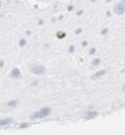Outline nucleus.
I'll return each mask as SVG.
<instances>
[{
    "label": "nucleus",
    "mask_w": 125,
    "mask_h": 135,
    "mask_svg": "<svg viewBox=\"0 0 125 135\" xmlns=\"http://www.w3.org/2000/svg\"><path fill=\"white\" fill-rule=\"evenodd\" d=\"M64 37H65L64 32H58V38H64Z\"/></svg>",
    "instance_id": "obj_9"
},
{
    "label": "nucleus",
    "mask_w": 125,
    "mask_h": 135,
    "mask_svg": "<svg viewBox=\"0 0 125 135\" xmlns=\"http://www.w3.org/2000/svg\"><path fill=\"white\" fill-rule=\"evenodd\" d=\"M51 114V110L46 107V108H42V110H40L39 112H35L33 115H32V119H42V117H46Z\"/></svg>",
    "instance_id": "obj_1"
},
{
    "label": "nucleus",
    "mask_w": 125,
    "mask_h": 135,
    "mask_svg": "<svg viewBox=\"0 0 125 135\" xmlns=\"http://www.w3.org/2000/svg\"><path fill=\"white\" fill-rule=\"evenodd\" d=\"M97 115H98L97 112H95V111H91V112H87L86 115H84V117H86V119H93V117H96Z\"/></svg>",
    "instance_id": "obj_4"
},
{
    "label": "nucleus",
    "mask_w": 125,
    "mask_h": 135,
    "mask_svg": "<svg viewBox=\"0 0 125 135\" xmlns=\"http://www.w3.org/2000/svg\"><path fill=\"white\" fill-rule=\"evenodd\" d=\"M106 71L105 70H100V71H97L96 74H95V75H93V78H98V77H101V75H104V74H105Z\"/></svg>",
    "instance_id": "obj_7"
},
{
    "label": "nucleus",
    "mask_w": 125,
    "mask_h": 135,
    "mask_svg": "<svg viewBox=\"0 0 125 135\" xmlns=\"http://www.w3.org/2000/svg\"><path fill=\"white\" fill-rule=\"evenodd\" d=\"M3 65H4V63H3V60H0V68H3Z\"/></svg>",
    "instance_id": "obj_12"
},
{
    "label": "nucleus",
    "mask_w": 125,
    "mask_h": 135,
    "mask_svg": "<svg viewBox=\"0 0 125 135\" xmlns=\"http://www.w3.org/2000/svg\"><path fill=\"white\" fill-rule=\"evenodd\" d=\"M124 10H125V8H124L123 4H117V5L115 7V13L116 14H123Z\"/></svg>",
    "instance_id": "obj_3"
},
{
    "label": "nucleus",
    "mask_w": 125,
    "mask_h": 135,
    "mask_svg": "<svg viewBox=\"0 0 125 135\" xmlns=\"http://www.w3.org/2000/svg\"><path fill=\"white\" fill-rule=\"evenodd\" d=\"M12 77L13 78H19L20 77V73H19V70H18L17 68H14V69L12 70Z\"/></svg>",
    "instance_id": "obj_5"
},
{
    "label": "nucleus",
    "mask_w": 125,
    "mask_h": 135,
    "mask_svg": "<svg viewBox=\"0 0 125 135\" xmlns=\"http://www.w3.org/2000/svg\"><path fill=\"white\" fill-rule=\"evenodd\" d=\"M28 126H29V124H22L19 127L20 129H26V127H28Z\"/></svg>",
    "instance_id": "obj_11"
},
{
    "label": "nucleus",
    "mask_w": 125,
    "mask_h": 135,
    "mask_svg": "<svg viewBox=\"0 0 125 135\" xmlns=\"http://www.w3.org/2000/svg\"><path fill=\"white\" fill-rule=\"evenodd\" d=\"M13 120L12 119H4V120H0V126H4V125H9Z\"/></svg>",
    "instance_id": "obj_6"
},
{
    "label": "nucleus",
    "mask_w": 125,
    "mask_h": 135,
    "mask_svg": "<svg viewBox=\"0 0 125 135\" xmlns=\"http://www.w3.org/2000/svg\"><path fill=\"white\" fill-rule=\"evenodd\" d=\"M45 71V68L44 66H33L32 68V73H35V74H42Z\"/></svg>",
    "instance_id": "obj_2"
},
{
    "label": "nucleus",
    "mask_w": 125,
    "mask_h": 135,
    "mask_svg": "<svg viewBox=\"0 0 125 135\" xmlns=\"http://www.w3.org/2000/svg\"><path fill=\"white\" fill-rule=\"evenodd\" d=\"M15 105H17V101H9L8 102V106L9 107H14Z\"/></svg>",
    "instance_id": "obj_8"
},
{
    "label": "nucleus",
    "mask_w": 125,
    "mask_h": 135,
    "mask_svg": "<svg viewBox=\"0 0 125 135\" xmlns=\"http://www.w3.org/2000/svg\"><path fill=\"white\" fill-rule=\"evenodd\" d=\"M24 45H26V40L22 38V40L19 41V46H24Z\"/></svg>",
    "instance_id": "obj_10"
}]
</instances>
